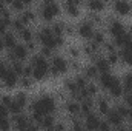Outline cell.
<instances>
[{"instance_id": "cell-1", "label": "cell", "mask_w": 132, "mask_h": 131, "mask_svg": "<svg viewBox=\"0 0 132 131\" xmlns=\"http://www.w3.org/2000/svg\"><path fill=\"white\" fill-rule=\"evenodd\" d=\"M54 108H55V103L51 96H42L32 103V113L40 114V116H46V114L52 113Z\"/></svg>"}, {"instance_id": "cell-2", "label": "cell", "mask_w": 132, "mask_h": 131, "mask_svg": "<svg viewBox=\"0 0 132 131\" xmlns=\"http://www.w3.org/2000/svg\"><path fill=\"white\" fill-rule=\"evenodd\" d=\"M31 66H32L34 79L42 80V79L46 77V74H48V63H46V60H45L43 56H35V57L32 59Z\"/></svg>"}, {"instance_id": "cell-3", "label": "cell", "mask_w": 132, "mask_h": 131, "mask_svg": "<svg viewBox=\"0 0 132 131\" xmlns=\"http://www.w3.org/2000/svg\"><path fill=\"white\" fill-rule=\"evenodd\" d=\"M38 40L45 45V48H54L57 46V35L52 33V30L49 28H43L40 33H38Z\"/></svg>"}, {"instance_id": "cell-4", "label": "cell", "mask_w": 132, "mask_h": 131, "mask_svg": "<svg viewBox=\"0 0 132 131\" xmlns=\"http://www.w3.org/2000/svg\"><path fill=\"white\" fill-rule=\"evenodd\" d=\"M57 12H59V5L54 3V2H46V3L42 6V16H43V19H46V20L52 19Z\"/></svg>"}, {"instance_id": "cell-5", "label": "cell", "mask_w": 132, "mask_h": 131, "mask_svg": "<svg viewBox=\"0 0 132 131\" xmlns=\"http://www.w3.org/2000/svg\"><path fill=\"white\" fill-rule=\"evenodd\" d=\"M68 65H66V60L65 59H62V57H54L52 59V63H51V71H52V74H62V72H65Z\"/></svg>"}, {"instance_id": "cell-6", "label": "cell", "mask_w": 132, "mask_h": 131, "mask_svg": "<svg viewBox=\"0 0 132 131\" xmlns=\"http://www.w3.org/2000/svg\"><path fill=\"white\" fill-rule=\"evenodd\" d=\"M2 79H3V82H5V85H6L8 88H12V86H15V83H17V74H15L12 69H6L5 74L2 76Z\"/></svg>"}, {"instance_id": "cell-7", "label": "cell", "mask_w": 132, "mask_h": 131, "mask_svg": "<svg viewBox=\"0 0 132 131\" xmlns=\"http://www.w3.org/2000/svg\"><path fill=\"white\" fill-rule=\"evenodd\" d=\"M108 120H109V123H112V125H115V127H121L123 117L118 114L117 110H109V113H108Z\"/></svg>"}, {"instance_id": "cell-8", "label": "cell", "mask_w": 132, "mask_h": 131, "mask_svg": "<svg viewBox=\"0 0 132 131\" xmlns=\"http://www.w3.org/2000/svg\"><path fill=\"white\" fill-rule=\"evenodd\" d=\"M14 123H15L17 130H20V131H25L28 127H29V122H28V119H26L25 116H19V114L14 117Z\"/></svg>"}, {"instance_id": "cell-9", "label": "cell", "mask_w": 132, "mask_h": 131, "mask_svg": "<svg viewBox=\"0 0 132 131\" xmlns=\"http://www.w3.org/2000/svg\"><path fill=\"white\" fill-rule=\"evenodd\" d=\"M98 123H100V120L97 119V116L88 114V119H86V130H89V131L98 130Z\"/></svg>"}, {"instance_id": "cell-10", "label": "cell", "mask_w": 132, "mask_h": 131, "mask_svg": "<svg viewBox=\"0 0 132 131\" xmlns=\"http://www.w3.org/2000/svg\"><path fill=\"white\" fill-rule=\"evenodd\" d=\"M12 49H14V51H12V56H14L15 59H19V60H22V59H25V57L28 56V49H26L23 45H15Z\"/></svg>"}, {"instance_id": "cell-11", "label": "cell", "mask_w": 132, "mask_h": 131, "mask_svg": "<svg viewBox=\"0 0 132 131\" xmlns=\"http://www.w3.org/2000/svg\"><path fill=\"white\" fill-rule=\"evenodd\" d=\"M111 34L117 39V37H120L121 34H125V28H123V25L120 23V22H112V25H111Z\"/></svg>"}, {"instance_id": "cell-12", "label": "cell", "mask_w": 132, "mask_h": 131, "mask_svg": "<svg viewBox=\"0 0 132 131\" xmlns=\"http://www.w3.org/2000/svg\"><path fill=\"white\" fill-rule=\"evenodd\" d=\"M78 33H80L81 37H86V39H88V37H91V35L94 34V31H92V25H91V23H88V22H86V23H83V25L78 28Z\"/></svg>"}, {"instance_id": "cell-13", "label": "cell", "mask_w": 132, "mask_h": 131, "mask_svg": "<svg viewBox=\"0 0 132 131\" xmlns=\"http://www.w3.org/2000/svg\"><path fill=\"white\" fill-rule=\"evenodd\" d=\"M114 8H115V11H117L118 14H128V12L131 11V5L126 3V2H117V3L114 5Z\"/></svg>"}, {"instance_id": "cell-14", "label": "cell", "mask_w": 132, "mask_h": 131, "mask_svg": "<svg viewBox=\"0 0 132 131\" xmlns=\"http://www.w3.org/2000/svg\"><path fill=\"white\" fill-rule=\"evenodd\" d=\"M95 68H97V71L103 72V74H104V72H109V62H108L106 59H98Z\"/></svg>"}, {"instance_id": "cell-15", "label": "cell", "mask_w": 132, "mask_h": 131, "mask_svg": "<svg viewBox=\"0 0 132 131\" xmlns=\"http://www.w3.org/2000/svg\"><path fill=\"white\" fill-rule=\"evenodd\" d=\"M109 91L112 93V96H120V94H121V85H120V82H118L117 79L112 80V83H111V86H109Z\"/></svg>"}, {"instance_id": "cell-16", "label": "cell", "mask_w": 132, "mask_h": 131, "mask_svg": "<svg viewBox=\"0 0 132 131\" xmlns=\"http://www.w3.org/2000/svg\"><path fill=\"white\" fill-rule=\"evenodd\" d=\"M129 42H132V40H131V34H126V33L121 34L120 37H117V39H115V43H117L118 46H123V48H125Z\"/></svg>"}, {"instance_id": "cell-17", "label": "cell", "mask_w": 132, "mask_h": 131, "mask_svg": "<svg viewBox=\"0 0 132 131\" xmlns=\"http://www.w3.org/2000/svg\"><path fill=\"white\" fill-rule=\"evenodd\" d=\"M112 80H114V77H112L111 74H108V72H104V74L100 77V83H101V86H103V88H108V90H109Z\"/></svg>"}, {"instance_id": "cell-18", "label": "cell", "mask_w": 132, "mask_h": 131, "mask_svg": "<svg viewBox=\"0 0 132 131\" xmlns=\"http://www.w3.org/2000/svg\"><path fill=\"white\" fill-rule=\"evenodd\" d=\"M3 45L8 46V48H14V46H15V37H14V34H11V33L5 34V37H3Z\"/></svg>"}, {"instance_id": "cell-19", "label": "cell", "mask_w": 132, "mask_h": 131, "mask_svg": "<svg viewBox=\"0 0 132 131\" xmlns=\"http://www.w3.org/2000/svg\"><path fill=\"white\" fill-rule=\"evenodd\" d=\"M66 11L71 14V16H77L78 14V6H77V2H66L65 3Z\"/></svg>"}, {"instance_id": "cell-20", "label": "cell", "mask_w": 132, "mask_h": 131, "mask_svg": "<svg viewBox=\"0 0 132 131\" xmlns=\"http://www.w3.org/2000/svg\"><path fill=\"white\" fill-rule=\"evenodd\" d=\"M14 102H15L20 108H23V106L26 105V94H25V93H19V94L14 97Z\"/></svg>"}, {"instance_id": "cell-21", "label": "cell", "mask_w": 132, "mask_h": 131, "mask_svg": "<svg viewBox=\"0 0 132 131\" xmlns=\"http://www.w3.org/2000/svg\"><path fill=\"white\" fill-rule=\"evenodd\" d=\"M91 108H92V102L88 100V99H85V102H83L81 106H80V111H83L85 114H89V113H91Z\"/></svg>"}, {"instance_id": "cell-22", "label": "cell", "mask_w": 132, "mask_h": 131, "mask_svg": "<svg viewBox=\"0 0 132 131\" xmlns=\"http://www.w3.org/2000/svg\"><path fill=\"white\" fill-rule=\"evenodd\" d=\"M123 86H125V88H126L129 93H132V74H126V76H125Z\"/></svg>"}, {"instance_id": "cell-23", "label": "cell", "mask_w": 132, "mask_h": 131, "mask_svg": "<svg viewBox=\"0 0 132 131\" xmlns=\"http://www.w3.org/2000/svg\"><path fill=\"white\" fill-rule=\"evenodd\" d=\"M68 111H69L71 114H77V113L80 111V105H78L77 102H69V103H68Z\"/></svg>"}, {"instance_id": "cell-24", "label": "cell", "mask_w": 132, "mask_h": 131, "mask_svg": "<svg viewBox=\"0 0 132 131\" xmlns=\"http://www.w3.org/2000/svg\"><path fill=\"white\" fill-rule=\"evenodd\" d=\"M54 125V119L51 117V116H45L43 117V122H42V127H45V128H51Z\"/></svg>"}, {"instance_id": "cell-25", "label": "cell", "mask_w": 132, "mask_h": 131, "mask_svg": "<svg viewBox=\"0 0 132 131\" xmlns=\"http://www.w3.org/2000/svg\"><path fill=\"white\" fill-rule=\"evenodd\" d=\"M89 8L94 9V11H100V9H103V2L92 0V2H89Z\"/></svg>"}, {"instance_id": "cell-26", "label": "cell", "mask_w": 132, "mask_h": 131, "mask_svg": "<svg viewBox=\"0 0 132 131\" xmlns=\"http://www.w3.org/2000/svg\"><path fill=\"white\" fill-rule=\"evenodd\" d=\"M121 59H123V62H126V63H132V53L129 51H126V49H123V53H121Z\"/></svg>"}, {"instance_id": "cell-27", "label": "cell", "mask_w": 132, "mask_h": 131, "mask_svg": "<svg viewBox=\"0 0 132 131\" xmlns=\"http://www.w3.org/2000/svg\"><path fill=\"white\" fill-rule=\"evenodd\" d=\"M52 33L59 37H62V33H63V23H55L52 26Z\"/></svg>"}, {"instance_id": "cell-28", "label": "cell", "mask_w": 132, "mask_h": 131, "mask_svg": "<svg viewBox=\"0 0 132 131\" xmlns=\"http://www.w3.org/2000/svg\"><path fill=\"white\" fill-rule=\"evenodd\" d=\"M20 110H22V108H20V106H19V105H17L15 102H14V100H12V102H11V105L8 106V111H11V113H14L15 116H17V114L20 113Z\"/></svg>"}, {"instance_id": "cell-29", "label": "cell", "mask_w": 132, "mask_h": 131, "mask_svg": "<svg viewBox=\"0 0 132 131\" xmlns=\"http://www.w3.org/2000/svg\"><path fill=\"white\" fill-rule=\"evenodd\" d=\"M98 110H100V113H103V114H108V113H109V106H108V103H106L104 100H100Z\"/></svg>"}, {"instance_id": "cell-30", "label": "cell", "mask_w": 132, "mask_h": 131, "mask_svg": "<svg viewBox=\"0 0 132 131\" xmlns=\"http://www.w3.org/2000/svg\"><path fill=\"white\" fill-rule=\"evenodd\" d=\"M117 111H118V114H120L121 117H128V116L131 114V110H128L126 106H118Z\"/></svg>"}, {"instance_id": "cell-31", "label": "cell", "mask_w": 132, "mask_h": 131, "mask_svg": "<svg viewBox=\"0 0 132 131\" xmlns=\"http://www.w3.org/2000/svg\"><path fill=\"white\" fill-rule=\"evenodd\" d=\"M23 69H25V68L22 66L20 62H17V60L14 62V65H12V71H14L15 74H22V72H23Z\"/></svg>"}, {"instance_id": "cell-32", "label": "cell", "mask_w": 132, "mask_h": 131, "mask_svg": "<svg viewBox=\"0 0 132 131\" xmlns=\"http://www.w3.org/2000/svg\"><path fill=\"white\" fill-rule=\"evenodd\" d=\"M22 37H23L26 42H31V39H32V33H31L28 28H23V30H22Z\"/></svg>"}, {"instance_id": "cell-33", "label": "cell", "mask_w": 132, "mask_h": 131, "mask_svg": "<svg viewBox=\"0 0 132 131\" xmlns=\"http://www.w3.org/2000/svg\"><path fill=\"white\" fill-rule=\"evenodd\" d=\"M0 130L2 131H8L9 130V122H8V119L6 117H0Z\"/></svg>"}, {"instance_id": "cell-34", "label": "cell", "mask_w": 132, "mask_h": 131, "mask_svg": "<svg viewBox=\"0 0 132 131\" xmlns=\"http://www.w3.org/2000/svg\"><path fill=\"white\" fill-rule=\"evenodd\" d=\"M97 76V68L95 66H88L86 68V77H95Z\"/></svg>"}, {"instance_id": "cell-35", "label": "cell", "mask_w": 132, "mask_h": 131, "mask_svg": "<svg viewBox=\"0 0 132 131\" xmlns=\"http://www.w3.org/2000/svg\"><path fill=\"white\" fill-rule=\"evenodd\" d=\"M23 23H25V22L19 17V19H15V20L12 22V26H14L15 30H20V31H22V30H23Z\"/></svg>"}, {"instance_id": "cell-36", "label": "cell", "mask_w": 132, "mask_h": 131, "mask_svg": "<svg viewBox=\"0 0 132 131\" xmlns=\"http://www.w3.org/2000/svg\"><path fill=\"white\" fill-rule=\"evenodd\" d=\"M8 113H9V111H8V108H6L3 103H0V117H2V119H3V117H6V116H8Z\"/></svg>"}, {"instance_id": "cell-37", "label": "cell", "mask_w": 132, "mask_h": 131, "mask_svg": "<svg viewBox=\"0 0 132 131\" xmlns=\"http://www.w3.org/2000/svg\"><path fill=\"white\" fill-rule=\"evenodd\" d=\"M11 102H12V100H11V97H9V96H3V97H2V102H0V103H3V105H5V106L8 108V106L11 105Z\"/></svg>"}, {"instance_id": "cell-38", "label": "cell", "mask_w": 132, "mask_h": 131, "mask_svg": "<svg viewBox=\"0 0 132 131\" xmlns=\"http://www.w3.org/2000/svg\"><path fill=\"white\" fill-rule=\"evenodd\" d=\"M72 130H74V131H85V128H83V125H81L78 120H75V122H74V127H72Z\"/></svg>"}, {"instance_id": "cell-39", "label": "cell", "mask_w": 132, "mask_h": 131, "mask_svg": "<svg viewBox=\"0 0 132 131\" xmlns=\"http://www.w3.org/2000/svg\"><path fill=\"white\" fill-rule=\"evenodd\" d=\"M98 130L100 131H109V125L106 122H100L98 123Z\"/></svg>"}, {"instance_id": "cell-40", "label": "cell", "mask_w": 132, "mask_h": 131, "mask_svg": "<svg viewBox=\"0 0 132 131\" xmlns=\"http://www.w3.org/2000/svg\"><path fill=\"white\" fill-rule=\"evenodd\" d=\"M117 60H118V56H117V54H115V53L112 51V53L109 54V62H111V63H115Z\"/></svg>"}, {"instance_id": "cell-41", "label": "cell", "mask_w": 132, "mask_h": 131, "mask_svg": "<svg viewBox=\"0 0 132 131\" xmlns=\"http://www.w3.org/2000/svg\"><path fill=\"white\" fill-rule=\"evenodd\" d=\"M125 100H126V103L132 108V93H128V94H126V97H125Z\"/></svg>"}, {"instance_id": "cell-42", "label": "cell", "mask_w": 132, "mask_h": 131, "mask_svg": "<svg viewBox=\"0 0 132 131\" xmlns=\"http://www.w3.org/2000/svg\"><path fill=\"white\" fill-rule=\"evenodd\" d=\"M94 40H95V43H101V42H103V34L97 33L95 34V37H94Z\"/></svg>"}, {"instance_id": "cell-43", "label": "cell", "mask_w": 132, "mask_h": 131, "mask_svg": "<svg viewBox=\"0 0 132 131\" xmlns=\"http://www.w3.org/2000/svg\"><path fill=\"white\" fill-rule=\"evenodd\" d=\"M25 5L22 3V2H12V8H15V9H22Z\"/></svg>"}, {"instance_id": "cell-44", "label": "cell", "mask_w": 132, "mask_h": 131, "mask_svg": "<svg viewBox=\"0 0 132 131\" xmlns=\"http://www.w3.org/2000/svg\"><path fill=\"white\" fill-rule=\"evenodd\" d=\"M5 30H6V23L0 20V33H5Z\"/></svg>"}, {"instance_id": "cell-45", "label": "cell", "mask_w": 132, "mask_h": 131, "mask_svg": "<svg viewBox=\"0 0 132 131\" xmlns=\"http://www.w3.org/2000/svg\"><path fill=\"white\" fill-rule=\"evenodd\" d=\"M5 71H6V68H5V65H3V63L0 62V77H2L3 74H5Z\"/></svg>"}, {"instance_id": "cell-46", "label": "cell", "mask_w": 132, "mask_h": 131, "mask_svg": "<svg viewBox=\"0 0 132 131\" xmlns=\"http://www.w3.org/2000/svg\"><path fill=\"white\" fill-rule=\"evenodd\" d=\"M22 83H23L25 86H29V85H31V80H29V79H23V80H22Z\"/></svg>"}, {"instance_id": "cell-47", "label": "cell", "mask_w": 132, "mask_h": 131, "mask_svg": "<svg viewBox=\"0 0 132 131\" xmlns=\"http://www.w3.org/2000/svg\"><path fill=\"white\" fill-rule=\"evenodd\" d=\"M125 49H126V51H129V53H132V42H129V43L125 46Z\"/></svg>"}, {"instance_id": "cell-48", "label": "cell", "mask_w": 132, "mask_h": 131, "mask_svg": "<svg viewBox=\"0 0 132 131\" xmlns=\"http://www.w3.org/2000/svg\"><path fill=\"white\" fill-rule=\"evenodd\" d=\"M43 54L45 56H49L51 54V48H43Z\"/></svg>"}, {"instance_id": "cell-49", "label": "cell", "mask_w": 132, "mask_h": 131, "mask_svg": "<svg viewBox=\"0 0 132 131\" xmlns=\"http://www.w3.org/2000/svg\"><path fill=\"white\" fill-rule=\"evenodd\" d=\"M5 9V3L3 2H0V11H3Z\"/></svg>"}, {"instance_id": "cell-50", "label": "cell", "mask_w": 132, "mask_h": 131, "mask_svg": "<svg viewBox=\"0 0 132 131\" xmlns=\"http://www.w3.org/2000/svg\"><path fill=\"white\" fill-rule=\"evenodd\" d=\"M3 46H5V45H3V40H2V39H0V49H2V48H3Z\"/></svg>"}, {"instance_id": "cell-51", "label": "cell", "mask_w": 132, "mask_h": 131, "mask_svg": "<svg viewBox=\"0 0 132 131\" xmlns=\"http://www.w3.org/2000/svg\"><path fill=\"white\" fill-rule=\"evenodd\" d=\"M131 9H132V6H131Z\"/></svg>"}]
</instances>
